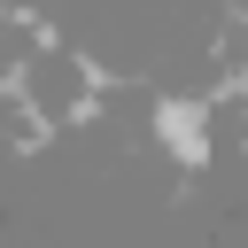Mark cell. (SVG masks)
Wrapping results in <instances>:
<instances>
[{
  "instance_id": "1",
  "label": "cell",
  "mask_w": 248,
  "mask_h": 248,
  "mask_svg": "<svg viewBox=\"0 0 248 248\" xmlns=\"http://www.w3.org/2000/svg\"><path fill=\"white\" fill-rule=\"evenodd\" d=\"M93 85H101V62L78 46V39H46L23 70H16V93L31 101V116L46 124V140H62L70 124H85V108H93Z\"/></svg>"
},
{
  "instance_id": "2",
  "label": "cell",
  "mask_w": 248,
  "mask_h": 248,
  "mask_svg": "<svg viewBox=\"0 0 248 248\" xmlns=\"http://www.w3.org/2000/svg\"><path fill=\"white\" fill-rule=\"evenodd\" d=\"M46 39H54V16H46V8H16V0H0V85H16V70H23Z\"/></svg>"
}]
</instances>
